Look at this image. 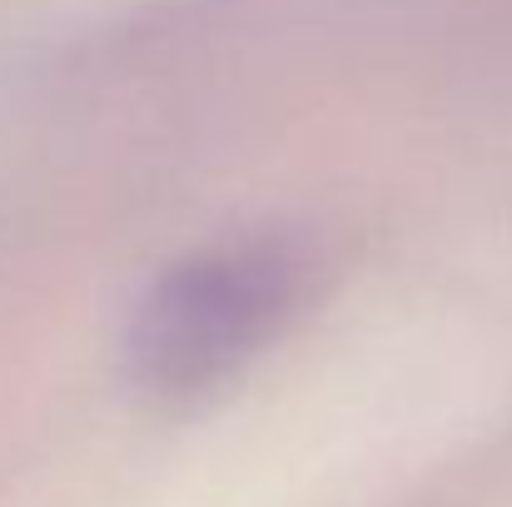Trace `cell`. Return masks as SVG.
I'll use <instances>...</instances> for the list:
<instances>
[{
  "instance_id": "1",
  "label": "cell",
  "mask_w": 512,
  "mask_h": 507,
  "mask_svg": "<svg viewBox=\"0 0 512 507\" xmlns=\"http://www.w3.org/2000/svg\"><path fill=\"white\" fill-rule=\"evenodd\" d=\"M309 289V259L284 239L204 249L150 289L130 324L135 378L160 398H189L254 358Z\"/></svg>"
}]
</instances>
